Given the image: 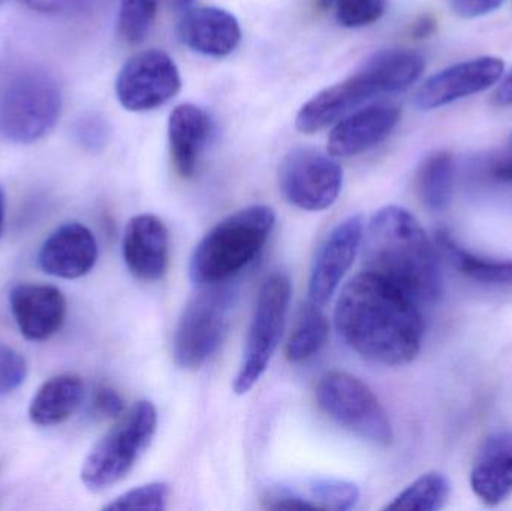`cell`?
Returning <instances> with one entry per match:
<instances>
[{
    "label": "cell",
    "instance_id": "obj_1",
    "mask_svg": "<svg viewBox=\"0 0 512 511\" xmlns=\"http://www.w3.org/2000/svg\"><path fill=\"white\" fill-rule=\"evenodd\" d=\"M334 324L351 350L379 365H408L423 344L424 323L417 303L369 272L343 288Z\"/></svg>",
    "mask_w": 512,
    "mask_h": 511
},
{
    "label": "cell",
    "instance_id": "obj_2",
    "mask_svg": "<svg viewBox=\"0 0 512 511\" xmlns=\"http://www.w3.org/2000/svg\"><path fill=\"white\" fill-rule=\"evenodd\" d=\"M364 272L399 288L417 305L441 299L438 257L424 228L400 206L379 209L364 230Z\"/></svg>",
    "mask_w": 512,
    "mask_h": 511
},
{
    "label": "cell",
    "instance_id": "obj_3",
    "mask_svg": "<svg viewBox=\"0 0 512 511\" xmlns=\"http://www.w3.org/2000/svg\"><path fill=\"white\" fill-rule=\"evenodd\" d=\"M424 69L426 59L417 51H381L354 74L307 101L295 117V128L303 134L322 131L378 96L409 89Z\"/></svg>",
    "mask_w": 512,
    "mask_h": 511
},
{
    "label": "cell",
    "instance_id": "obj_4",
    "mask_svg": "<svg viewBox=\"0 0 512 511\" xmlns=\"http://www.w3.org/2000/svg\"><path fill=\"white\" fill-rule=\"evenodd\" d=\"M276 225L271 207L256 204L222 219L201 239L189 273L198 287L224 285L258 257Z\"/></svg>",
    "mask_w": 512,
    "mask_h": 511
},
{
    "label": "cell",
    "instance_id": "obj_5",
    "mask_svg": "<svg viewBox=\"0 0 512 511\" xmlns=\"http://www.w3.org/2000/svg\"><path fill=\"white\" fill-rule=\"evenodd\" d=\"M156 428L158 411L152 402L140 401L132 405L84 459L83 485L89 491L101 492L122 482L149 449Z\"/></svg>",
    "mask_w": 512,
    "mask_h": 511
},
{
    "label": "cell",
    "instance_id": "obj_6",
    "mask_svg": "<svg viewBox=\"0 0 512 511\" xmlns=\"http://www.w3.org/2000/svg\"><path fill=\"white\" fill-rule=\"evenodd\" d=\"M62 108V90L53 75L39 69L21 72L0 96V137L26 146L38 143L56 128Z\"/></svg>",
    "mask_w": 512,
    "mask_h": 511
},
{
    "label": "cell",
    "instance_id": "obj_7",
    "mask_svg": "<svg viewBox=\"0 0 512 511\" xmlns=\"http://www.w3.org/2000/svg\"><path fill=\"white\" fill-rule=\"evenodd\" d=\"M316 402L325 416L355 437L387 447L393 426L379 399L367 384L346 372H328L316 386Z\"/></svg>",
    "mask_w": 512,
    "mask_h": 511
},
{
    "label": "cell",
    "instance_id": "obj_8",
    "mask_svg": "<svg viewBox=\"0 0 512 511\" xmlns=\"http://www.w3.org/2000/svg\"><path fill=\"white\" fill-rule=\"evenodd\" d=\"M186 308L174 333L173 354L177 366L195 371L206 365L221 348L230 327L233 294L221 285L200 287Z\"/></svg>",
    "mask_w": 512,
    "mask_h": 511
},
{
    "label": "cell",
    "instance_id": "obj_9",
    "mask_svg": "<svg viewBox=\"0 0 512 511\" xmlns=\"http://www.w3.org/2000/svg\"><path fill=\"white\" fill-rule=\"evenodd\" d=\"M291 296V281L286 273H271L262 282L256 297L242 363L233 384L237 395H245L254 389L267 371L282 338Z\"/></svg>",
    "mask_w": 512,
    "mask_h": 511
},
{
    "label": "cell",
    "instance_id": "obj_10",
    "mask_svg": "<svg viewBox=\"0 0 512 511\" xmlns=\"http://www.w3.org/2000/svg\"><path fill=\"white\" fill-rule=\"evenodd\" d=\"M343 185V170L330 153L298 147L283 158L279 189L297 209L321 212L336 203Z\"/></svg>",
    "mask_w": 512,
    "mask_h": 511
},
{
    "label": "cell",
    "instance_id": "obj_11",
    "mask_svg": "<svg viewBox=\"0 0 512 511\" xmlns=\"http://www.w3.org/2000/svg\"><path fill=\"white\" fill-rule=\"evenodd\" d=\"M182 89L179 68L170 54L144 50L126 60L116 78L120 105L134 113L156 110Z\"/></svg>",
    "mask_w": 512,
    "mask_h": 511
},
{
    "label": "cell",
    "instance_id": "obj_12",
    "mask_svg": "<svg viewBox=\"0 0 512 511\" xmlns=\"http://www.w3.org/2000/svg\"><path fill=\"white\" fill-rule=\"evenodd\" d=\"M364 219L352 215L325 236L316 251L309 279V302L324 306L342 284L363 245Z\"/></svg>",
    "mask_w": 512,
    "mask_h": 511
},
{
    "label": "cell",
    "instance_id": "obj_13",
    "mask_svg": "<svg viewBox=\"0 0 512 511\" xmlns=\"http://www.w3.org/2000/svg\"><path fill=\"white\" fill-rule=\"evenodd\" d=\"M505 63L499 57L484 56L456 63L430 77L415 95V105L430 111L459 99L489 90L504 77Z\"/></svg>",
    "mask_w": 512,
    "mask_h": 511
},
{
    "label": "cell",
    "instance_id": "obj_14",
    "mask_svg": "<svg viewBox=\"0 0 512 511\" xmlns=\"http://www.w3.org/2000/svg\"><path fill=\"white\" fill-rule=\"evenodd\" d=\"M123 260L138 281L164 278L170 263V233L158 216L144 213L128 222L123 234Z\"/></svg>",
    "mask_w": 512,
    "mask_h": 511
},
{
    "label": "cell",
    "instance_id": "obj_15",
    "mask_svg": "<svg viewBox=\"0 0 512 511\" xmlns=\"http://www.w3.org/2000/svg\"><path fill=\"white\" fill-rule=\"evenodd\" d=\"M402 110L396 105L375 104L358 108L337 120L328 137L334 158L357 156L381 144L399 125Z\"/></svg>",
    "mask_w": 512,
    "mask_h": 511
},
{
    "label": "cell",
    "instance_id": "obj_16",
    "mask_svg": "<svg viewBox=\"0 0 512 511\" xmlns=\"http://www.w3.org/2000/svg\"><path fill=\"white\" fill-rule=\"evenodd\" d=\"M9 306L18 330L27 341H48L65 323L66 299L53 285H17L9 293Z\"/></svg>",
    "mask_w": 512,
    "mask_h": 511
},
{
    "label": "cell",
    "instance_id": "obj_17",
    "mask_svg": "<svg viewBox=\"0 0 512 511\" xmlns=\"http://www.w3.org/2000/svg\"><path fill=\"white\" fill-rule=\"evenodd\" d=\"M358 486L345 480L307 479L279 483L262 495V506L268 510H333L348 511L357 506Z\"/></svg>",
    "mask_w": 512,
    "mask_h": 511
},
{
    "label": "cell",
    "instance_id": "obj_18",
    "mask_svg": "<svg viewBox=\"0 0 512 511\" xmlns=\"http://www.w3.org/2000/svg\"><path fill=\"white\" fill-rule=\"evenodd\" d=\"M177 36L185 47L209 57H227L242 42L239 20L227 9L216 6H192L182 12Z\"/></svg>",
    "mask_w": 512,
    "mask_h": 511
},
{
    "label": "cell",
    "instance_id": "obj_19",
    "mask_svg": "<svg viewBox=\"0 0 512 511\" xmlns=\"http://www.w3.org/2000/svg\"><path fill=\"white\" fill-rule=\"evenodd\" d=\"M98 260V242L92 231L80 222L57 227L39 249V267L47 275L78 279L92 272Z\"/></svg>",
    "mask_w": 512,
    "mask_h": 511
},
{
    "label": "cell",
    "instance_id": "obj_20",
    "mask_svg": "<svg viewBox=\"0 0 512 511\" xmlns=\"http://www.w3.org/2000/svg\"><path fill=\"white\" fill-rule=\"evenodd\" d=\"M472 491L484 504L499 506L512 495V432L490 435L475 459Z\"/></svg>",
    "mask_w": 512,
    "mask_h": 511
},
{
    "label": "cell",
    "instance_id": "obj_21",
    "mask_svg": "<svg viewBox=\"0 0 512 511\" xmlns=\"http://www.w3.org/2000/svg\"><path fill=\"white\" fill-rule=\"evenodd\" d=\"M212 131V119L198 105L182 104L171 111L168 120L171 161L183 179H189L197 173L201 153Z\"/></svg>",
    "mask_w": 512,
    "mask_h": 511
},
{
    "label": "cell",
    "instance_id": "obj_22",
    "mask_svg": "<svg viewBox=\"0 0 512 511\" xmlns=\"http://www.w3.org/2000/svg\"><path fill=\"white\" fill-rule=\"evenodd\" d=\"M84 398V383L78 375L60 374L39 387L29 405V419L41 428L62 425L74 416Z\"/></svg>",
    "mask_w": 512,
    "mask_h": 511
},
{
    "label": "cell",
    "instance_id": "obj_23",
    "mask_svg": "<svg viewBox=\"0 0 512 511\" xmlns=\"http://www.w3.org/2000/svg\"><path fill=\"white\" fill-rule=\"evenodd\" d=\"M321 308L322 306L312 302L301 308L285 345V357L288 362H306L327 344L330 326Z\"/></svg>",
    "mask_w": 512,
    "mask_h": 511
},
{
    "label": "cell",
    "instance_id": "obj_24",
    "mask_svg": "<svg viewBox=\"0 0 512 511\" xmlns=\"http://www.w3.org/2000/svg\"><path fill=\"white\" fill-rule=\"evenodd\" d=\"M453 156L447 150L433 153L421 164L417 176L418 197L433 212L447 209L453 192Z\"/></svg>",
    "mask_w": 512,
    "mask_h": 511
},
{
    "label": "cell",
    "instance_id": "obj_25",
    "mask_svg": "<svg viewBox=\"0 0 512 511\" xmlns=\"http://www.w3.org/2000/svg\"><path fill=\"white\" fill-rule=\"evenodd\" d=\"M438 245L444 249L445 255L463 275L484 284L512 287V260L492 261L475 257L471 252L457 246L445 231L438 233Z\"/></svg>",
    "mask_w": 512,
    "mask_h": 511
},
{
    "label": "cell",
    "instance_id": "obj_26",
    "mask_svg": "<svg viewBox=\"0 0 512 511\" xmlns=\"http://www.w3.org/2000/svg\"><path fill=\"white\" fill-rule=\"evenodd\" d=\"M450 480L442 473L424 474L403 489L385 509L409 511L441 510L450 498Z\"/></svg>",
    "mask_w": 512,
    "mask_h": 511
},
{
    "label": "cell",
    "instance_id": "obj_27",
    "mask_svg": "<svg viewBox=\"0 0 512 511\" xmlns=\"http://www.w3.org/2000/svg\"><path fill=\"white\" fill-rule=\"evenodd\" d=\"M161 0H122L120 3L119 27L120 36L128 44H140L149 35Z\"/></svg>",
    "mask_w": 512,
    "mask_h": 511
},
{
    "label": "cell",
    "instance_id": "obj_28",
    "mask_svg": "<svg viewBox=\"0 0 512 511\" xmlns=\"http://www.w3.org/2000/svg\"><path fill=\"white\" fill-rule=\"evenodd\" d=\"M170 498V486L164 482L138 486L104 507V510H165Z\"/></svg>",
    "mask_w": 512,
    "mask_h": 511
},
{
    "label": "cell",
    "instance_id": "obj_29",
    "mask_svg": "<svg viewBox=\"0 0 512 511\" xmlns=\"http://www.w3.org/2000/svg\"><path fill=\"white\" fill-rule=\"evenodd\" d=\"M333 5L342 26L358 29L376 23L385 14L388 0H333Z\"/></svg>",
    "mask_w": 512,
    "mask_h": 511
},
{
    "label": "cell",
    "instance_id": "obj_30",
    "mask_svg": "<svg viewBox=\"0 0 512 511\" xmlns=\"http://www.w3.org/2000/svg\"><path fill=\"white\" fill-rule=\"evenodd\" d=\"M27 365L24 357L14 348L0 342V396L9 395L26 380Z\"/></svg>",
    "mask_w": 512,
    "mask_h": 511
},
{
    "label": "cell",
    "instance_id": "obj_31",
    "mask_svg": "<svg viewBox=\"0 0 512 511\" xmlns=\"http://www.w3.org/2000/svg\"><path fill=\"white\" fill-rule=\"evenodd\" d=\"M92 413L98 419H119L125 413L122 396L111 387H99L93 396Z\"/></svg>",
    "mask_w": 512,
    "mask_h": 511
},
{
    "label": "cell",
    "instance_id": "obj_32",
    "mask_svg": "<svg viewBox=\"0 0 512 511\" xmlns=\"http://www.w3.org/2000/svg\"><path fill=\"white\" fill-rule=\"evenodd\" d=\"M505 0H448L451 11L462 18H478L492 14Z\"/></svg>",
    "mask_w": 512,
    "mask_h": 511
},
{
    "label": "cell",
    "instance_id": "obj_33",
    "mask_svg": "<svg viewBox=\"0 0 512 511\" xmlns=\"http://www.w3.org/2000/svg\"><path fill=\"white\" fill-rule=\"evenodd\" d=\"M24 5L41 14H57L63 11L71 0H21Z\"/></svg>",
    "mask_w": 512,
    "mask_h": 511
},
{
    "label": "cell",
    "instance_id": "obj_34",
    "mask_svg": "<svg viewBox=\"0 0 512 511\" xmlns=\"http://www.w3.org/2000/svg\"><path fill=\"white\" fill-rule=\"evenodd\" d=\"M490 173L499 182L512 183V153L496 161L490 168Z\"/></svg>",
    "mask_w": 512,
    "mask_h": 511
},
{
    "label": "cell",
    "instance_id": "obj_35",
    "mask_svg": "<svg viewBox=\"0 0 512 511\" xmlns=\"http://www.w3.org/2000/svg\"><path fill=\"white\" fill-rule=\"evenodd\" d=\"M493 101H495V104L499 105V107H510V105H512V69L510 74L505 75L501 86L496 90Z\"/></svg>",
    "mask_w": 512,
    "mask_h": 511
},
{
    "label": "cell",
    "instance_id": "obj_36",
    "mask_svg": "<svg viewBox=\"0 0 512 511\" xmlns=\"http://www.w3.org/2000/svg\"><path fill=\"white\" fill-rule=\"evenodd\" d=\"M436 26H438V23H436L433 15H424V17H421L420 20L414 24V27H412V35L417 39L427 38V36L435 32Z\"/></svg>",
    "mask_w": 512,
    "mask_h": 511
},
{
    "label": "cell",
    "instance_id": "obj_37",
    "mask_svg": "<svg viewBox=\"0 0 512 511\" xmlns=\"http://www.w3.org/2000/svg\"><path fill=\"white\" fill-rule=\"evenodd\" d=\"M168 2H170L171 8H173L174 11L182 14V12L188 11V9L192 8L195 0H168Z\"/></svg>",
    "mask_w": 512,
    "mask_h": 511
},
{
    "label": "cell",
    "instance_id": "obj_38",
    "mask_svg": "<svg viewBox=\"0 0 512 511\" xmlns=\"http://www.w3.org/2000/svg\"><path fill=\"white\" fill-rule=\"evenodd\" d=\"M5 215H6V195L3 191L2 185H0V236L3 233V227H5Z\"/></svg>",
    "mask_w": 512,
    "mask_h": 511
},
{
    "label": "cell",
    "instance_id": "obj_39",
    "mask_svg": "<svg viewBox=\"0 0 512 511\" xmlns=\"http://www.w3.org/2000/svg\"><path fill=\"white\" fill-rule=\"evenodd\" d=\"M0 2H2V0H0Z\"/></svg>",
    "mask_w": 512,
    "mask_h": 511
}]
</instances>
